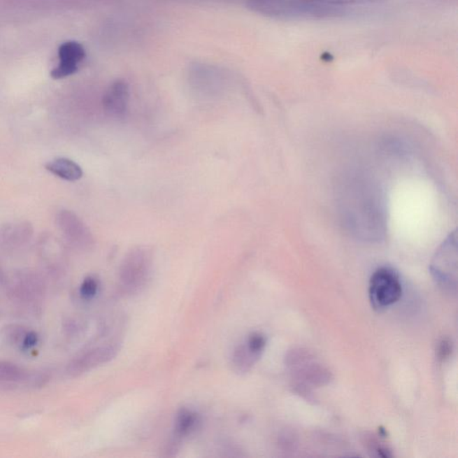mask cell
<instances>
[{"label":"cell","mask_w":458,"mask_h":458,"mask_svg":"<svg viewBox=\"0 0 458 458\" xmlns=\"http://www.w3.org/2000/svg\"><path fill=\"white\" fill-rule=\"evenodd\" d=\"M252 6L269 17L290 21L333 20L355 12L323 0H252Z\"/></svg>","instance_id":"obj_1"},{"label":"cell","mask_w":458,"mask_h":458,"mask_svg":"<svg viewBox=\"0 0 458 458\" xmlns=\"http://www.w3.org/2000/svg\"><path fill=\"white\" fill-rule=\"evenodd\" d=\"M287 364L296 380L294 387L297 392L307 396L310 387L326 385L331 379V373L322 364L316 362L308 352L301 349L288 355Z\"/></svg>","instance_id":"obj_2"},{"label":"cell","mask_w":458,"mask_h":458,"mask_svg":"<svg viewBox=\"0 0 458 458\" xmlns=\"http://www.w3.org/2000/svg\"><path fill=\"white\" fill-rule=\"evenodd\" d=\"M403 287L399 274L392 268L381 267L371 275L369 297L374 310H382L401 299Z\"/></svg>","instance_id":"obj_3"},{"label":"cell","mask_w":458,"mask_h":458,"mask_svg":"<svg viewBox=\"0 0 458 458\" xmlns=\"http://www.w3.org/2000/svg\"><path fill=\"white\" fill-rule=\"evenodd\" d=\"M150 273L149 256L143 251L127 256L120 271V286L124 294H138L145 287Z\"/></svg>","instance_id":"obj_4"},{"label":"cell","mask_w":458,"mask_h":458,"mask_svg":"<svg viewBox=\"0 0 458 458\" xmlns=\"http://www.w3.org/2000/svg\"><path fill=\"white\" fill-rule=\"evenodd\" d=\"M120 342L117 339L104 343L99 347L90 349L80 355L69 364L67 373L71 376H78L101 364L108 363L120 352Z\"/></svg>","instance_id":"obj_5"},{"label":"cell","mask_w":458,"mask_h":458,"mask_svg":"<svg viewBox=\"0 0 458 458\" xmlns=\"http://www.w3.org/2000/svg\"><path fill=\"white\" fill-rule=\"evenodd\" d=\"M267 338L262 333H252L234 351L232 364L239 373H248L264 354Z\"/></svg>","instance_id":"obj_6"},{"label":"cell","mask_w":458,"mask_h":458,"mask_svg":"<svg viewBox=\"0 0 458 458\" xmlns=\"http://www.w3.org/2000/svg\"><path fill=\"white\" fill-rule=\"evenodd\" d=\"M450 249H444L431 265V273L438 286L448 293L457 292V255H450Z\"/></svg>","instance_id":"obj_7"},{"label":"cell","mask_w":458,"mask_h":458,"mask_svg":"<svg viewBox=\"0 0 458 458\" xmlns=\"http://www.w3.org/2000/svg\"><path fill=\"white\" fill-rule=\"evenodd\" d=\"M60 62L50 72L53 79H63L78 72L79 64L85 57V50L76 41H66L59 49Z\"/></svg>","instance_id":"obj_8"},{"label":"cell","mask_w":458,"mask_h":458,"mask_svg":"<svg viewBox=\"0 0 458 458\" xmlns=\"http://www.w3.org/2000/svg\"><path fill=\"white\" fill-rule=\"evenodd\" d=\"M129 103V87L127 82L118 80L110 86L103 98L105 110L111 116L121 117L126 115Z\"/></svg>","instance_id":"obj_9"},{"label":"cell","mask_w":458,"mask_h":458,"mask_svg":"<svg viewBox=\"0 0 458 458\" xmlns=\"http://www.w3.org/2000/svg\"><path fill=\"white\" fill-rule=\"evenodd\" d=\"M47 171L56 177L69 182H76L83 178V171L78 163L67 158H57L45 165Z\"/></svg>","instance_id":"obj_10"},{"label":"cell","mask_w":458,"mask_h":458,"mask_svg":"<svg viewBox=\"0 0 458 458\" xmlns=\"http://www.w3.org/2000/svg\"><path fill=\"white\" fill-rule=\"evenodd\" d=\"M198 415L196 413L189 409H182L178 413L175 424V434L178 438L190 434L196 427Z\"/></svg>","instance_id":"obj_11"},{"label":"cell","mask_w":458,"mask_h":458,"mask_svg":"<svg viewBox=\"0 0 458 458\" xmlns=\"http://www.w3.org/2000/svg\"><path fill=\"white\" fill-rule=\"evenodd\" d=\"M24 378V371L15 364L0 363V382H13Z\"/></svg>","instance_id":"obj_12"},{"label":"cell","mask_w":458,"mask_h":458,"mask_svg":"<svg viewBox=\"0 0 458 458\" xmlns=\"http://www.w3.org/2000/svg\"><path fill=\"white\" fill-rule=\"evenodd\" d=\"M98 289V280L94 277H88L83 280L80 287V294L85 299H92L97 294Z\"/></svg>","instance_id":"obj_13"},{"label":"cell","mask_w":458,"mask_h":458,"mask_svg":"<svg viewBox=\"0 0 458 458\" xmlns=\"http://www.w3.org/2000/svg\"><path fill=\"white\" fill-rule=\"evenodd\" d=\"M453 352V343L450 338H442L438 342L437 348V357L441 362L446 361L450 357Z\"/></svg>","instance_id":"obj_14"},{"label":"cell","mask_w":458,"mask_h":458,"mask_svg":"<svg viewBox=\"0 0 458 458\" xmlns=\"http://www.w3.org/2000/svg\"><path fill=\"white\" fill-rule=\"evenodd\" d=\"M38 337L34 332L27 333L24 335V341H22V345L24 348L30 349L37 344Z\"/></svg>","instance_id":"obj_15"}]
</instances>
